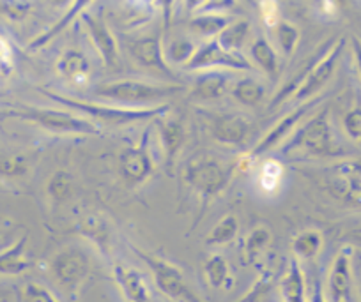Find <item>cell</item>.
<instances>
[{"mask_svg": "<svg viewBox=\"0 0 361 302\" xmlns=\"http://www.w3.org/2000/svg\"><path fill=\"white\" fill-rule=\"evenodd\" d=\"M204 276H206V281L214 288V290L227 291L231 290L232 284H234L231 265H228L227 258L221 256L220 253H213V255L206 260V263H204Z\"/></svg>", "mask_w": 361, "mask_h": 302, "instance_id": "21", "label": "cell"}, {"mask_svg": "<svg viewBox=\"0 0 361 302\" xmlns=\"http://www.w3.org/2000/svg\"><path fill=\"white\" fill-rule=\"evenodd\" d=\"M166 113L163 115L156 117L154 122L156 127H158V134H159V140H161L163 145V151H165L166 156V161L173 163V159L177 158V154L180 152L183 145H185L186 140V131L185 126L176 119H163Z\"/></svg>", "mask_w": 361, "mask_h": 302, "instance_id": "19", "label": "cell"}, {"mask_svg": "<svg viewBox=\"0 0 361 302\" xmlns=\"http://www.w3.org/2000/svg\"><path fill=\"white\" fill-rule=\"evenodd\" d=\"M271 230L267 227H255L248 234L245 241V249H243V255H245V260L248 263H255V260L259 256H262L266 253V249L269 248L271 244Z\"/></svg>", "mask_w": 361, "mask_h": 302, "instance_id": "26", "label": "cell"}, {"mask_svg": "<svg viewBox=\"0 0 361 302\" xmlns=\"http://www.w3.org/2000/svg\"><path fill=\"white\" fill-rule=\"evenodd\" d=\"M343 48H345V39H343V37L338 41H333V43L326 48L324 54H322L321 58L315 62L314 68H312L310 73L307 75V78L303 80V83L298 87L296 92L290 97V103H293V105H301V103H307V101H314L315 97L326 89V85L331 82L333 75H335L336 68H338Z\"/></svg>", "mask_w": 361, "mask_h": 302, "instance_id": "7", "label": "cell"}, {"mask_svg": "<svg viewBox=\"0 0 361 302\" xmlns=\"http://www.w3.org/2000/svg\"><path fill=\"white\" fill-rule=\"evenodd\" d=\"M324 182L333 196L361 209V159H347L326 168Z\"/></svg>", "mask_w": 361, "mask_h": 302, "instance_id": "8", "label": "cell"}, {"mask_svg": "<svg viewBox=\"0 0 361 302\" xmlns=\"http://www.w3.org/2000/svg\"><path fill=\"white\" fill-rule=\"evenodd\" d=\"M276 34H279V44H280V50H282L283 57L290 58L293 54L296 51L298 46V41H300V34L294 27L287 25V23L279 22L276 23Z\"/></svg>", "mask_w": 361, "mask_h": 302, "instance_id": "32", "label": "cell"}, {"mask_svg": "<svg viewBox=\"0 0 361 302\" xmlns=\"http://www.w3.org/2000/svg\"><path fill=\"white\" fill-rule=\"evenodd\" d=\"M149 131H145L144 138L135 147L126 149L119 158V168L124 179L131 184H142L154 172V163L149 152Z\"/></svg>", "mask_w": 361, "mask_h": 302, "instance_id": "14", "label": "cell"}, {"mask_svg": "<svg viewBox=\"0 0 361 302\" xmlns=\"http://www.w3.org/2000/svg\"><path fill=\"white\" fill-rule=\"evenodd\" d=\"M185 180L206 206L207 201L224 193L231 182V173L218 159L211 156H200L186 165Z\"/></svg>", "mask_w": 361, "mask_h": 302, "instance_id": "6", "label": "cell"}, {"mask_svg": "<svg viewBox=\"0 0 361 302\" xmlns=\"http://www.w3.org/2000/svg\"><path fill=\"white\" fill-rule=\"evenodd\" d=\"M73 193V177L64 170H57L48 180V194L54 200L64 201Z\"/></svg>", "mask_w": 361, "mask_h": 302, "instance_id": "30", "label": "cell"}, {"mask_svg": "<svg viewBox=\"0 0 361 302\" xmlns=\"http://www.w3.org/2000/svg\"><path fill=\"white\" fill-rule=\"evenodd\" d=\"M324 239L319 230H305L298 234L293 241V251L298 258L312 260L321 253Z\"/></svg>", "mask_w": 361, "mask_h": 302, "instance_id": "25", "label": "cell"}, {"mask_svg": "<svg viewBox=\"0 0 361 302\" xmlns=\"http://www.w3.org/2000/svg\"><path fill=\"white\" fill-rule=\"evenodd\" d=\"M112 274H114V279H116V283L119 284L121 291H123V295L128 298V301L131 302L152 301L151 290H149L144 276H142L137 269L121 265V263H114Z\"/></svg>", "mask_w": 361, "mask_h": 302, "instance_id": "16", "label": "cell"}, {"mask_svg": "<svg viewBox=\"0 0 361 302\" xmlns=\"http://www.w3.org/2000/svg\"><path fill=\"white\" fill-rule=\"evenodd\" d=\"M271 287H273V276H271L269 272L262 274V276L255 281V284L250 288L248 294H246L245 297H241V301H262V298H266V295L269 294Z\"/></svg>", "mask_w": 361, "mask_h": 302, "instance_id": "37", "label": "cell"}, {"mask_svg": "<svg viewBox=\"0 0 361 302\" xmlns=\"http://www.w3.org/2000/svg\"><path fill=\"white\" fill-rule=\"evenodd\" d=\"M260 9H262V18L267 25L275 27L279 23V4H276V0H262Z\"/></svg>", "mask_w": 361, "mask_h": 302, "instance_id": "38", "label": "cell"}, {"mask_svg": "<svg viewBox=\"0 0 361 302\" xmlns=\"http://www.w3.org/2000/svg\"><path fill=\"white\" fill-rule=\"evenodd\" d=\"M41 92L50 97L54 103L62 108L73 110L76 113L89 117L99 126H128L135 122L154 120L156 117L169 113V105H151V106H130V105H106V103H94V101L78 99V97L66 96V94L54 92V90L41 89Z\"/></svg>", "mask_w": 361, "mask_h": 302, "instance_id": "1", "label": "cell"}, {"mask_svg": "<svg viewBox=\"0 0 361 302\" xmlns=\"http://www.w3.org/2000/svg\"><path fill=\"white\" fill-rule=\"evenodd\" d=\"M80 232L90 241L96 242L98 246H105V241L109 239V228H106L105 221L98 220V218H89L80 225Z\"/></svg>", "mask_w": 361, "mask_h": 302, "instance_id": "33", "label": "cell"}, {"mask_svg": "<svg viewBox=\"0 0 361 302\" xmlns=\"http://www.w3.org/2000/svg\"><path fill=\"white\" fill-rule=\"evenodd\" d=\"M55 73L75 85H87L92 75L90 61L80 50H66L55 62Z\"/></svg>", "mask_w": 361, "mask_h": 302, "instance_id": "17", "label": "cell"}, {"mask_svg": "<svg viewBox=\"0 0 361 302\" xmlns=\"http://www.w3.org/2000/svg\"><path fill=\"white\" fill-rule=\"evenodd\" d=\"M131 251L145 263V265L151 269L152 277H154V283L158 287V290L161 291L165 297L172 298V301H185V302H195L200 301L199 295L190 288L188 281H186L185 274L179 267L173 265L172 262H166V260L159 258L156 255H149V253L142 251L140 248L131 244Z\"/></svg>", "mask_w": 361, "mask_h": 302, "instance_id": "5", "label": "cell"}, {"mask_svg": "<svg viewBox=\"0 0 361 302\" xmlns=\"http://www.w3.org/2000/svg\"><path fill=\"white\" fill-rule=\"evenodd\" d=\"M357 291H360V298H361V274H360V279H357Z\"/></svg>", "mask_w": 361, "mask_h": 302, "instance_id": "42", "label": "cell"}, {"mask_svg": "<svg viewBox=\"0 0 361 302\" xmlns=\"http://www.w3.org/2000/svg\"><path fill=\"white\" fill-rule=\"evenodd\" d=\"M282 152L287 156L300 154L301 158H340L345 154L333 134L328 108L315 113L294 131L282 144Z\"/></svg>", "mask_w": 361, "mask_h": 302, "instance_id": "2", "label": "cell"}, {"mask_svg": "<svg viewBox=\"0 0 361 302\" xmlns=\"http://www.w3.org/2000/svg\"><path fill=\"white\" fill-rule=\"evenodd\" d=\"M252 58L253 64L260 69L262 73H266L267 76H276L280 69L279 55H276L275 48L271 46L266 39H257L255 43L252 44Z\"/></svg>", "mask_w": 361, "mask_h": 302, "instance_id": "24", "label": "cell"}, {"mask_svg": "<svg viewBox=\"0 0 361 302\" xmlns=\"http://www.w3.org/2000/svg\"><path fill=\"white\" fill-rule=\"evenodd\" d=\"M27 239H20L13 248L0 255V272L20 274L30 267V262L25 256Z\"/></svg>", "mask_w": 361, "mask_h": 302, "instance_id": "27", "label": "cell"}, {"mask_svg": "<svg viewBox=\"0 0 361 302\" xmlns=\"http://www.w3.org/2000/svg\"><path fill=\"white\" fill-rule=\"evenodd\" d=\"M130 54L144 68L156 69V71L163 73V75H172L159 37H145V39L137 41V43L130 46Z\"/></svg>", "mask_w": 361, "mask_h": 302, "instance_id": "18", "label": "cell"}, {"mask_svg": "<svg viewBox=\"0 0 361 302\" xmlns=\"http://www.w3.org/2000/svg\"><path fill=\"white\" fill-rule=\"evenodd\" d=\"M282 177H283L282 163L275 161V159H266L262 168H260L259 184L264 191L273 193V191L280 186V182H282Z\"/></svg>", "mask_w": 361, "mask_h": 302, "instance_id": "29", "label": "cell"}, {"mask_svg": "<svg viewBox=\"0 0 361 302\" xmlns=\"http://www.w3.org/2000/svg\"><path fill=\"white\" fill-rule=\"evenodd\" d=\"M207 126L216 141L231 147L245 144L252 131V122L241 113H206Z\"/></svg>", "mask_w": 361, "mask_h": 302, "instance_id": "13", "label": "cell"}, {"mask_svg": "<svg viewBox=\"0 0 361 302\" xmlns=\"http://www.w3.org/2000/svg\"><path fill=\"white\" fill-rule=\"evenodd\" d=\"M27 166H23V163H18L16 159H9L2 165V172L8 173V175H18V173L25 172Z\"/></svg>", "mask_w": 361, "mask_h": 302, "instance_id": "39", "label": "cell"}, {"mask_svg": "<svg viewBox=\"0 0 361 302\" xmlns=\"http://www.w3.org/2000/svg\"><path fill=\"white\" fill-rule=\"evenodd\" d=\"M20 295H22V301H32V302H54V301H57V297H55V295L51 294V291L48 290L44 284L34 283V281L23 284L22 290H20Z\"/></svg>", "mask_w": 361, "mask_h": 302, "instance_id": "34", "label": "cell"}, {"mask_svg": "<svg viewBox=\"0 0 361 302\" xmlns=\"http://www.w3.org/2000/svg\"><path fill=\"white\" fill-rule=\"evenodd\" d=\"M195 50L197 48L193 46L192 43H188V41H177V43H172L169 48H166L165 51L166 62H169V64L183 65V68H185V65L188 64L190 58L193 57Z\"/></svg>", "mask_w": 361, "mask_h": 302, "instance_id": "31", "label": "cell"}, {"mask_svg": "<svg viewBox=\"0 0 361 302\" xmlns=\"http://www.w3.org/2000/svg\"><path fill=\"white\" fill-rule=\"evenodd\" d=\"M188 71H204V69H228V71H252L253 65L239 51L227 50L218 41L207 43L195 50L193 57L185 65Z\"/></svg>", "mask_w": 361, "mask_h": 302, "instance_id": "9", "label": "cell"}, {"mask_svg": "<svg viewBox=\"0 0 361 302\" xmlns=\"http://www.w3.org/2000/svg\"><path fill=\"white\" fill-rule=\"evenodd\" d=\"M228 92H231V96L243 106H257L260 105L264 101V97H266V89H264V85L259 80L252 78V76H250V78L246 76V78L235 80L234 83H231Z\"/></svg>", "mask_w": 361, "mask_h": 302, "instance_id": "23", "label": "cell"}, {"mask_svg": "<svg viewBox=\"0 0 361 302\" xmlns=\"http://www.w3.org/2000/svg\"><path fill=\"white\" fill-rule=\"evenodd\" d=\"M89 29L92 43L98 48V54L102 57L103 64L109 65V68H114V65L119 64V46H117L112 34L106 30V27L102 25L99 22H89Z\"/></svg>", "mask_w": 361, "mask_h": 302, "instance_id": "22", "label": "cell"}, {"mask_svg": "<svg viewBox=\"0 0 361 302\" xmlns=\"http://www.w3.org/2000/svg\"><path fill=\"white\" fill-rule=\"evenodd\" d=\"M231 71L228 69H204L197 71V80L193 82L192 94L195 99L213 101L224 96L231 89Z\"/></svg>", "mask_w": 361, "mask_h": 302, "instance_id": "15", "label": "cell"}, {"mask_svg": "<svg viewBox=\"0 0 361 302\" xmlns=\"http://www.w3.org/2000/svg\"><path fill=\"white\" fill-rule=\"evenodd\" d=\"M357 239H360V241H361V235H360V237H357Z\"/></svg>", "mask_w": 361, "mask_h": 302, "instance_id": "43", "label": "cell"}, {"mask_svg": "<svg viewBox=\"0 0 361 302\" xmlns=\"http://www.w3.org/2000/svg\"><path fill=\"white\" fill-rule=\"evenodd\" d=\"M11 62V48L0 37V65H8Z\"/></svg>", "mask_w": 361, "mask_h": 302, "instance_id": "41", "label": "cell"}, {"mask_svg": "<svg viewBox=\"0 0 361 302\" xmlns=\"http://www.w3.org/2000/svg\"><path fill=\"white\" fill-rule=\"evenodd\" d=\"M89 258L85 253L76 248L62 249L51 260V272L66 290H78L89 276Z\"/></svg>", "mask_w": 361, "mask_h": 302, "instance_id": "11", "label": "cell"}, {"mask_svg": "<svg viewBox=\"0 0 361 302\" xmlns=\"http://www.w3.org/2000/svg\"><path fill=\"white\" fill-rule=\"evenodd\" d=\"M315 105H317V99L307 101V103L296 105V108L290 110L286 117H282V119H280L275 126L267 131L266 137L260 138V141L255 145V147H253V151L250 152L248 158L252 159V161H255L257 158L264 156L266 152H271L273 149H276V147H282L283 141H286L287 138L293 134V131H296V127L300 126L301 120L305 119V115L308 113V110L314 108Z\"/></svg>", "mask_w": 361, "mask_h": 302, "instance_id": "10", "label": "cell"}, {"mask_svg": "<svg viewBox=\"0 0 361 302\" xmlns=\"http://www.w3.org/2000/svg\"><path fill=\"white\" fill-rule=\"evenodd\" d=\"M13 115L37 124L43 130L57 134H80V137H96L102 134V126L90 120L89 117L76 113L73 110L54 108H32L29 106L22 112H13Z\"/></svg>", "mask_w": 361, "mask_h": 302, "instance_id": "4", "label": "cell"}, {"mask_svg": "<svg viewBox=\"0 0 361 302\" xmlns=\"http://www.w3.org/2000/svg\"><path fill=\"white\" fill-rule=\"evenodd\" d=\"M245 34H246V27L245 25H239V27H231V29L224 30L218 37V43L221 46H225L227 50L232 51H238L239 46L243 44L245 41Z\"/></svg>", "mask_w": 361, "mask_h": 302, "instance_id": "36", "label": "cell"}, {"mask_svg": "<svg viewBox=\"0 0 361 302\" xmlns=\"http://www.w3.org/2000/svg\"><path fill=\"white\" fill-rule=\"evenodd\" d=\"M186 87L179 83H152L142 80H117L102 83L94 89V94L102 99L130 106L161 105V101L176 94L185 92Z\"/></svg>", "mask_w": 361, "mask_h": 302, "instance_id": "3", "label": "cell"}, {"mask_svg": "<svg viewBox=\"0 0 361 302\" xmlns=\"http://www.w3.org/2000/svg\"><path fill=\"white\" fill-rule=\"evenodd\" d=\"M342 127L349 140H353L354 144H361V106L350 108L343 115Z\"/></svg>", "mask_w": 361, "mask_h": 302, "instance_id": "35", "label": "cell"}, {"mask_svg": "<svg viewBox=\"0 0 361 302\" xmlns=\"http://www.w3.org/2000/svg\"><path fill=\"white\" fill-rule=\"evenodd\" d=\"M239 234V221L238 218L228 214V216L221 218L214 228L211 230L209 237H207V244L209 246H225L231 241H234Z\"/></svg>", "mask_w": 361, "mask_h": 302, "instance_id": "28", "label": "cell"}, {"mask_svg": "<svg viewBox=\"0 0 361 302\" xmlns=\"http://www.w3.org/2000/svg\"><path fill=\"white\" fill-rule=\"evenodd\" d=\"M280 291L287 302L307 301V281L305 272L300 265V258H290L282 279H280Z\"/></svg>", "mask_w": 361, "mask_h": 302, "instance_id": "20", "label": "cell"}, {"mask_svg": "<svg viewBox=\"0 0 361 302\" xmlns=\"http://www.w3.org/2000/svg\"><path fill=\"white\" fill-rule=\"evenodd\" d=\"M353 57L357 69V75H360L361 78V41L357 39V37H353Z\"/></svg>", "mask_w": 361, "mask_h": 302, "instance_id": "40", "label": "cell"}, {"mask_svg": "<svg viewBox=\"0 0 361 302\" xmlns=\"http://www.w3.org/2000/svg\"><path fill=\"white\" fill-rule=\"evenodd\" d=\"M354 248L343 246L333 258L328 274V298L333 302L353 301Z\"/></svg>", "mask_w": 361, "mask_h": 302, "instance_id": "12", "label": "cell"}]
</instances>
